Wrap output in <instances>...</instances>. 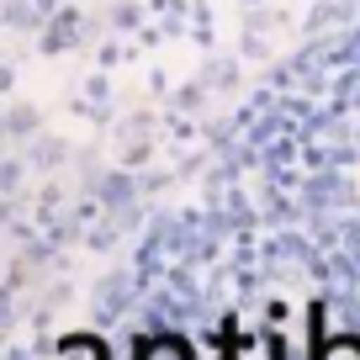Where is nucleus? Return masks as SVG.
I'll return each mask as SVG.
<instances>
[{
	"mask_svg": "<svg viewBox=\"0 0 360 360\" xmlns=\"http://www.w3.org/2000/svg\"><path fill=\"white\" fill-rule=\"evenodd\" d=\"M259 339H265V360H292V345H286V334L276 328V318L265 323V334H259Z\"/></svg>",
	"mask_w": 360,
	"mask_h": 360,
	"instance_id": "obj_5",
	"label": "nucleus"
},
{
	"mask_svg": "<svg viewBox=\"0 0 360 360\" xmlns=\"http://www.w3.org/2000/svg\"><path fill=\"white\" fill-rule=\"evenodd\" d=\"M207 345L217 349V360H249L259 339H255V334H244V328H238L233 318H223V323H217L212 334H207Z\"/></svg>",
	"mask_w": 360,
	"mask_h": 360,
	"instance_id": "obj_3",
	"label": "nucleus"
},
{
	"mask_svg": "<svg viewBox=\"0 0 360 360\" xmlns=\"http://www.w3.org/2000/svg\"><path fill=\"white\" fill-rule=\"evenodd\" d=\"M133 360H196L191 339H180V334H133Z\"/></svg>",
	"mask_w": 360,
	"mask_h": 360,
	"instance_id": "obj_2",
	"label": "nucleus"
},
{
	"mask_svg": "<svg viewBox=\"0 0 360 360\" xmlns=\"http://www.w3.org/2000/svg\"><path fill=\"white\" fill-rule=\"evenodd\" d=\"M307 360H360V334H328L323 302L307 307Z\"/></svg>",
	"mask_w": 360,
	"mask_h": 360,
	"instance_id": "obj_1",
	"label": "nucleus"
},
{
	"mask_svg": "<svg viewBox=\"0 0 360 360\" xmlns=\"http://www.w3.org/2000/svg\"><path fill=\"white\" fill-rule=\"evenodd\" d=\"M58 349H64V355H69V349H85V360H112V349H106L101 334H64Z\"/></svg>",
	"mask_w": 360,
	"mask_h": 360,
	"instance_id": "obj_4",
	"label": "nucleus"
}]
</instances>
